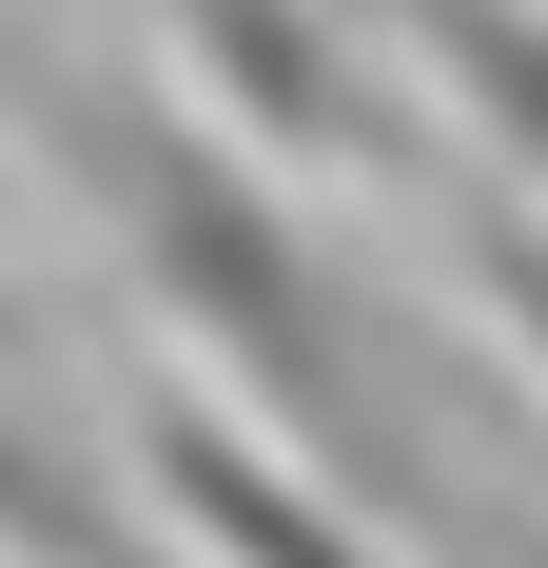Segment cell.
<instances>
[{
  "mask_svg": "<svg viewBox=\"0 0 548 568\" xmlns=\"http://www.w3.org/2000/svg\"><path fill=\"white\" fill-rule=\"evenodd\" d=\"M40 118L99 158V216L118 255H138V294H158V334H196L255 393V432L294 470H314L333 510H412V432H392L373 393V353H353V294L314 275V235L274 216V176L235 158L216 118H176V99H79V79H40Z\"/></svg>",
  "mask_w": 548,
  "mask_h": 568,
  "instance_id": "1",
  "label": "cell"
},
{
  "mask_svg": "<svg viewBox=\"0 0 548 568\" xmlns=\"http://www.w3.org/2000/svg\"><path fill=\"white\" fill-rule=\"evenodd\" d=\"M138 470H158V510L196 529L216 568H392V549H373V510H333L314 470H294V452L255 432V412L176 393V373L138 393Z\"/></svg>",
  "mask_w": 548,
  "mask_h": 568,
  "instance_id": "2",
  "label": "cell"
},
{
  "mask_svg": "<svg viewBox=\"0 0 548 568\" xmlns=\"http://www.w3.org/2000/svg\"><path fill=\"white\" fill-rule=\"evenodd\" d=\"M412 40H432V79L470 99V138H490L509 176H548V0H412Z\"/></svg>",
  "mask_w": 548,
  "mask_h": 568,
  "instance_id": "3",
  "label": "cell"
},
{
  "mask_svg": "<svg viewBox=\"0 0 548 568\" xmlns=\"http://www.w3.org/2000/svg\"><path fill=\"white\" fill-rule=\"evenodd\" d=\"M470 294H490V334L529 353V393H548V216L490 196V216H470Z\"/></svg>",
  "mask_w": 548,
  "mask_h": 568,
  "instance_id": "4",
  "label": "cell"
}]
</instances>
